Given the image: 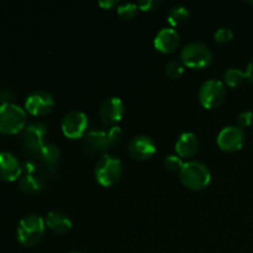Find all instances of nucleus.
<instances>
[{"mask_svg": "<svg viewBox=\"0 0 253 253\" xmlns=\"http://www.w3.org/2000/svg\"><path fill=\"white\" fill-rule=\"evenodd\" d=\"M189 17H190L189 10H188L185 6H180V5H178V6L172 7V9L168 11L167 21L170 26L178 27V26H183V25L189 20Z\"/></svg>", "mask_w": 253, "mask_h": 253, "instance_id": "19", "label": "nucleus"}, {"mask_svg": "<svg viewBox=\"0 0 253 253\" xmlns=\"http://www.w3.org/2000/svg\"><path fill=\"white\" fill-rule=\"evenodd\" d=\"M199 140L193 132H184L178 137L175 142V152L180 158H190L198 152Z\"/></svg>", "mask_w": 253, "mask_h": 253, "instance_id": "17", "label": "nucleus"}, {"mask_svg": "<svg viewBox=\"0 0 253 253\" xmlns=\"http://www.w3.org/2000/svg\"><path fill=\"white\" fill-rule=\"evenodd\" d=\"M246 135L244 130L237 126H226L219 132L216 138L217 146L225 152H236L245 145Z\"/></svg>", "mask_w": 253, "mask_h": 253, "instance_id": "10", "label": "nucleus"}, {"mask_svg": "<svg viewBox=\"0 0 253 253\" xmlns=\"http://www.w3.org/2000/svg\"><path fill=\"white\" fill-rule=\"evenodd\" d=\"M19 187L26 194H36V193L41 192L42 188H43L42 179L36 173V166L32 162H27L24 165V170H22V175L20 177Z\"/></svg>", "mask_w": 253, "mask_h": 253, "instance_id": "16", "label": "nucleus"}, {"mask_svg": "<svg viewBox=\"0 0 253 253\" xmlns=\"http://www.w3.org/2000/svg\"><path fill=\"white\" fill-rule=\"evenodd\" d=\"M180 36L174 29L168 27L162 29L157 32L155 40H153V46L161 53H173L175 49L179 47Z\"/></svg>", "mask_w": 253, "mask_h": 253, "instance_id": "15", "label": "nucleus"}, {"mask_svg": "<svg viewBox=\"0 0 253 253\" xmlns=\"http://www.w3.org/2000/svg\"><path fill=\"white\" fill-rule=\"evenodd\" d=\"M40 157L42 158L47 167L53 168L61 158V150L53 143H46L40 152Z\"/></svg>", "mask_w": 253, "mask_h": 253, "instance_id": "21", "label": "nucleus"}, {"mask_svg": "<svg viewBox=\"0 0 253 253\" xmlns=\"http://www.w3.org/2000/svg\"><path fill=\"white\" fill-rule=\"evenodd\" d=\"M179 175L183 184L192 190L204 189L211 180V173L209 168L204 163L198 162V161L184 163Z\"/></svg>", "mask_w": 253, "mask_h": 253, "instance_id": "3", "label": "nucleus"}, {"mask_svg": "<svg viewBox=\"0 0 253 253\" xmlns=\"http://www.w3.org/2000/svg\"><path fill=\"white\" fill-rule=\"evenodd\" d=\"M62 132L66 137L77 140L88 133L89 120L88 116L79 110H72L67 113L62 119Z\"/></svg>", "mask_w": 253, "mask_h": 253, "instance_id": "7", "label": "nucleus"}, {"mask_svg": "<svg viewBox=\"0 0 253 253\" xmlns=\"http://www.w3.org/2000/svg\"><path fill=\"white\" fill-rule=\"evenodd\" d=\"M46 231V222L43 217L36 214H30L20 220L16 229L17 241L24 247H35L42 241Z\"/></svg>", "mask_w": 253, "mask_h": 253, "instance_id": "1", "label": "nucleus"}, {"mask_svg": "<svg viewBox=\"0 0 253 253\" xmlns=\"http://www.w3.org/2000/svg\"><path fill=\"white\" fill-rule=\"evenodd\" d=\"M124 166L119 158L113 157L110 155H104L98 161L94 169L96 182L103 187H111L116 184L123 177Z\"/></svg>", "mask_w": 253, "mask_h": 253, "instance_id": "4", "label": "nucleus"}, {"mask_svg": "<svg viewBox=\"0 0 253 253\" xmlns=\"http://www.w3.org/2000/svg\"><path fill=\"white\" fill-rule=\"evenodd\" d=\"M160 5L161 1H156V0H142L137 2L138 9L142 11H155Z\"/></svg>", "mask_w": 253, "mask_h": 253, "instance_id": "27", "label": "nucleus"}, {"mask_svg": "<svg viewBox=\"0 0 253 253\" xmlns=\"http://www.w3.org/2000/svg\"><path fill=\"white\" fill-rule=\"evenodd\" d=\"M214 37L219 43H227V42H230L234 39V32L229 27H220V29L215 31Z\"/></svg>", "mask_w": 253, "mask_h": 253, "instance_id": "25", "label": "nucleus"}, {"mask_svg": "<svg viewBox=\"0 0 253 253\" xmlns=\"http://www.w3.org/2000/svg\"><path fill=\"white\" fill-rule=\"evenodd\" d=\"M237 127L240 128H246V127H250V126L252 125L253 123V113L252 111H242V113H240L239 115H237Z\"/></svg>", "mask_w": 253, "mask_h": 253, "instance_id": "26", "label": "nucleus"}, {"mask_svg": "<svg viewBox=\"0 0 253 253\" xmlns=\"http://www.w3.org/2000/svg\"><path fill=\"white\" fill-rule=\"evenodd\" d=\"M137 4H132V2H125L118 6V15L123 20H131L136 16L137 14Z\"/></svg>", "mask_w": 253, "mask_h": 253, "instance_id": "23", "label": "nucleus"}, {"mask_svg": "<svg viewBox=\"0 0 253 253\" xmlns=\"http://www.w3.org/2000/svg\"><path fill=\"white\" fill-rule=\"evenodd\" d=\"M183 166H184V162H183V160L178 155H170L165 158V167L167 168V170H169V172L180 173Z\"/></svg>", "mask_w": 253, "mask_h": 253, "instance_id": "24", "label": "nucleus"}, {"mask_svg": "<svg viewBox=\"0 0 253 253\" xmlns=\"http://www.w3.org/2000/svg\"><path fill=\"white\" fill-rule=\"evenodd\" d=\"M224 84L229 88H239L247 81L246 72L241 71L240 68H229L222 76Z\"/></svg>", "mask_w": 253, "mask_h": 253, "instance_id": "20", "label": "nucleus"}, {"mask_svg": "<svg viewBox=\"0 0 253 253\" xmlns=\"http://www.w3.org/2000/svg\"><path fill=\"white\" fill-rule=\"evenodd\" d=\"M54 98L46 90H35L25 100V110L34 116H44L54 109Z\"/></svg>", "mask_w": 253, "mask_h": 253, "instance_id": "8", "label": "nucleus"}, {"mask_svg": "<svg viewBox=\"0 0 253 253\" xmlns=\"http://www.w3.org/2000/svg\"><path fill=\"white\" fill-rule=\"evenodd\" d=\"M246 78L250 83L253 84V58L246 68Z\"/></svg>", "mask_w": 253, "mask_h": 253, "instance_id": "31", "label": "nucleus"}, {"mask_svg": "<svg viewBox=\"0 0 253 253\" xmlns=\"http://www.w3.org/2000/svg\"><path fill=\"white\" fill-rule=\"evenodd\" d=\"M71 253H82V252H77V251H74V252H71Z\"/></svg>", "mask_w": 253, "mask_h": 253, "instance_id": "32", "label": "nucleus"}, {"mask_svg": "<svg viewBox=\"0 0 253 253\" xmlns=\"http://www.w3.org/2000/svg\"><path fill=\"white\" fill-rule=\"evenodd\" d=\"M46 226L49 230L59 235H63L68 232L72 229V220L71 217L63 211H58V210H53L47 214L46 220Z\"/></svg>", "mask_w": 253, "mask_h": 253, "instance_id": "18", "label": "nucleus"}, {"mask_svg": "<svg viewBox=\"0 0 253 253\" xmlns=\"http://www.w3.org/2000/svg\"><path fill=\"white\" fill-rule=\"evenodd\" d=\"M26 111L14 103L0 104V133L14 135L26 127Z\"/></svg>", "mask_w": 253, "mask_h": 253, "instance_id": "2", "label": "nucleus"}, {"mask_svg": "<svg viewBox=\"0 0 253 253\" xmlns=\"http://www.w3.org/2000/svg\"><path fill=\"white\" fill-rule=\"evenodd\" d=\"M12 96H14V94H12V91L10 89H4V90L0 89V104L10 103Z\"/></svg>", "mask_w": 253, "mask_h": 253, "instance_id": "29", "label": "nucleus"}, {"mask_svg": "<svg viewBox=\"0 0 253 253\" xmlns=\"http://www.w3.org/2000/svg\"><path fill=\"white\" fill-rule=\"evenodd\" d=\"M125 113V105L123 100L116 96H111L104 100L100 106V119L104 125L106 126H116V124L123 119Z\"/></svg>", "mask_w": 253, "mask_h": 253, "instance_id": "11", "label": "nucleus"}, {"mask_svg": "<svg viewBox=\"0 0 253 253\" xmlns=\"http://www.w3.org/2000/svg\"><path fill=\"white\" fill-rule=\"evenodd\" d=\"M212 61V53L207 44L202 42H189L180 52V62L184 67L193 69H203Z\"/></svg>", "mask_w": 253, "mask_h": 253, "instance_id": "5", "label": "nucleus"}, {"mask_svg": "<svg viewBox=\"0 0 253 253\" xmlns=\"http://www.w3.org/2000/svg\"><path fill=\"white\" fill-rule=\"evenodd\" d=\"M157 151L155 141L146 135L133 137L128 143V153L136 161H147Z\"/></svg>", "mask_w": 253, "mask_h": 253, "instance_id": "13", "label": "nucleus"}, {"mask_svg": "<svg viewBox=\"0 0 253 253\" xmlns=\"http://www.w3.org/2000/svg\"><path fill=\"white\" fill-rule=\"evenodd\" d=\"M24 166L16 156L9 151L0 152V179L5 182H14L22 175Z\"/></svg>", "mask_w": 253, "mask_h": 253, "instance_id": "12", "label": "nucleus"}, {"mask_svg": "<svg viewBox=\"0 0 253 253\" xmlns=\"http://www.w3.org/2000/svg\"><path fill=\"white\" fill-rule=\"evenodd\" d=\"M47 135V128L43 124L34 123L30 124L29 126L24 128L22 131V146L27 152L32 155H40L41 150L43 148L44 137Z\"/></svg>", "mask_w": 253, "mask_h": 253, "instance_id": "9", "label": "nucleus"}, {"mask_svg": "<svg viewBox=\"0 0 253 253\" xmlns=\"http://www.w3.org/2000/svg\"><path fill=\"white\" fill-rule=\"evenodd\" d=\"M198 98L205 109L219 108L226 99V85L217 79H209L202 84Z\"/></svg>", "mask_w": 253, "mask_h": 253, "instance_id": "6", "label": "nucleus"}, {"mask_svg": "<svg viewBox=\"0 0 253 253\" xmlns=\"http://www.w3.org/2000/svg\"><path fill=\"white\" fill-rule=\"evenodd\" d=\"M184 73V64L177 59H172L166 66V74L170 79H178Z\"/></svg>", "mask_w": 253, "mask_h": 253, "instance_id": "22", "label": "nucleus"}, {"mask_svg": "<svg viewBox=\"0 0 253 253\" xmlns=\"http://www.w3.org/2000/svg\"><path fill=\"white\" fill-rule=\"evenodd\" d=\"M119 2L116 0H101V1L98 2L99 6L104 10H110L113 7H115Z\"/></svg>", "mask_w": 253, "mask_h": 253, "instance_id": "30", "label": "nucleus"}, {"mask_svg": "<svg viewBox=\"0 0 253 253\" xmlns=\"http://www.w3.org/2000/svg\"><path fill=\"white\" fill-rule=\"evenodd\" d=\"M108 133L110 140L113 141V143L115 145V143L120 140L121 136H123V130H121V127H119V126H113V127L109 128Z\"/></svg>", "mask_w": 253, "mask_h": 253, "instance_id": "28", "label": "nucleus"}, {"mask_svg": "<svg viewBox=\"0 0 253 253\" xmlns=\"http://www.w3.org/2000/svg\"><path fill=\"white\" fill-rule=\"evenodd\" d=\"M111 146H114V143L109 137L108 131L93 130L84 136V150L89 155L104 153Z\"/></svg>", "mask_w": 253, "mask_h": 253, "instance_id": "14", "label": "nucleus"}]
</instances>
